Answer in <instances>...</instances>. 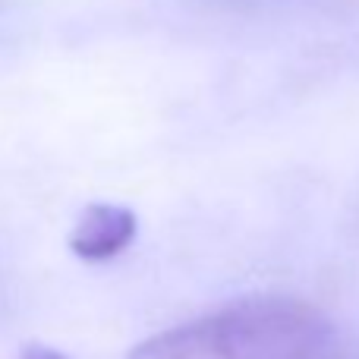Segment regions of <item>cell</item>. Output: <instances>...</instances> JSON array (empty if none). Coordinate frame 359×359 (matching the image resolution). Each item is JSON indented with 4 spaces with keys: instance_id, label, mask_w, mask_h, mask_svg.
Instances as JSON below:
<instances>
[{
    "instance_id": "obj_3",
    "label": "cell",
    "mask_w": 359,
    "mask_h": 359,
    "mask_svg": "<svg viewBox=\"0 0 359 359\" xmlns=\"http://www.w3.org/2000/svg\"><path fill=\"white\" fill-rule=\"evenodd\" d=\"M19 359H69L63 356L60 350H50V347H41V344H29V347L19 353Z\"/></svg>"
},
{
    "instance_id": "obj_2",
    "label": "cell",
    "mask_w": 359,
    "mask_h": 359,
    "mask_svg": "<svg viewBox=\"0 0 359 359\" xmlns=\"http://www.w3.org/2000/svg\"><path fill=\"white\" fill-rule=\"evenodd\" d=\"M139 230L136 211L126 205H88L69 230V249L82 262H111L133 243Z\"/></svg>"
},
{
    "instance_id": "obj_1",
    "label": "cell",
    "mask_w": 359,
    "mask_h": 359,
    "mask_svg": "<svg viewBox=\"0 0 359 359\" xmlns=\"http://www.w3.org/2000/svg\"><path fill=\"white\" fill-rule=\"evenodd\" d=\"M328 318L278 293L243 297L142 341L130 359H325Z\"/></svg>"
}]
</instances>
